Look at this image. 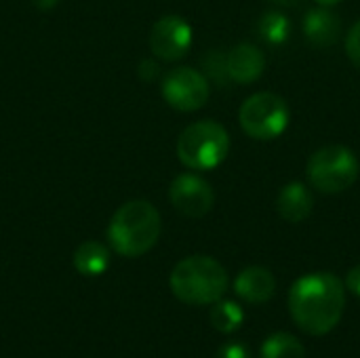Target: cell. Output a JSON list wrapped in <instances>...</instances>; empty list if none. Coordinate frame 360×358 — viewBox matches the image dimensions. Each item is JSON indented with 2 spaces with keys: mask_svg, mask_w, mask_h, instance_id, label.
Here are the masks:
<instances>
[{
  "mask_svg": "<svg viewBox=\"0 0 360 358\" xmlns=\"http://www.w3.org/2000/svg\"><path fill=\"white\" fill-rule=\"evenodd\" d=\"M234 291L238 293V298H243L249 304H264L274 295L276 279L268 268L249 266L236 276Z\"/></svg>",
  "mask_w": 360,
  "mask_h": 358,
  "instance_id": "cell-11",
  "label": "cell"
},
{
  "mask_svg": "<svg viewBox=\"0 0 360 358\" xmlns=\"http://www.w3.org/2000/svg\"><path fill=\"white\" fill-rule=\"evenodd\" d=\"M110 266V251L97 241H86L74 251V268L82 276H99Z\"/></svg>",
  "mask_w": 360,
  "mask_h": 358,
  "instance_id": "cell-14",
  "label": "cell"
},
{
  "mask_svg": "<svg viewBox=\"0 0 360 358\" xmlns=\"http://www.w3.org/2000/svg\"><path fill=\"white\" fill-rule=\"evenodd\" d=\"M346 287L360 298V264L359 266H354L350 272H348V276H346Z\"/></svg>",
  "mask_w": 360,
  "mask_h": 358,
  "instance_id": "cell-20",
  "label": "cell"
},
{
  "mask_svg": "<svg viewBox=\"0 0 360 358\" xmlns=\"http://www.w3.org/2000/svg\"><path fill=\"white\" fill-rule=\"evenodd\" d=\"M340 32H342V21L327 6L310 11L304 19V34H306L308 42L314 46H329V44L338 42Z\"/></svg>",
  "mask_w": 360,
  "mask_h": 358,
  "instance_id": "cell-13",
  "label": "cell"
},
{
  "mask_svg": "<svg viewBox=\"0 0 360 358\" xmlns=\"http://www.w3.org/2000/svg\"><path fill=\"white\" fill-rule=\"evenodd\" d=\"M316 2H319L321 6H327V8H331V6H335L340 0H316Z\"/></svg>",
  "mask_w": 360,
  "mask_h": 358,
  "instance_id": "cell-24",
  "label": "cell"
},
{
  "mask_svg": "<svg viewBox=\"0 0 360 358\" xmlns=\"http://www.w3.org/2000/svg\"><path fill=\"white\" fill-rule=\"evenodd\" d=\"M230 152V135L215 120H198L186 127L177 139V158L192 171L219 167Z\"/></svg>",
  "mask_w": 360,
  "mask_h": 358,
  "instance_id": "cell-4",
  "label": "cell"
},
{
  "mask_svg": "<svg viewBox=\"0 0 360 358\" xmlns=\"http://www.w3.org/2000/svg\"><path fill=\"white\" fill-rule=\"evenodd\" d=\"M264 68H266L264 53L255 44H249V42L236 44L226 57L228 78H232L234 82H240V84L255 82L264 74Z\"/></svg>",
  "mask_w": 360,
  "mask_h": 358,
  "instance_id": "cell-10",
  "label": "cell"
},
{
  "mask_svg": "<svg viewBox=\"0 0 360 358\" xmlns=\"http://www.w3.org/2000/svg\"><path fill=\"white\" fill-rule=\"evenodd\" d=\"M312 209H314V196L308 190V186H304L302 181H291L278 192L276 211L285 222L300 224L312 215Z\"/></svg>",
  "mask_w": 360,
  "mask_h": 358,
  "instance_id": "cell-12",
  "label": "cell"
},
{
  "mask_svg": "<svg viewBox=\"0 0 360 358\" xmlns=\"http://www.w3.org/2000/svg\"><path fill=\"white\" fill-rule=\"evenodd\" d=\"M169 285L179 302L190 306H209L224 298L228 289V272L209 255H192L173 268Z\"/></svg>",
  "mask_w": 360,
  "mask_h": 358,
  "instance_id": "cell-3",
  "label": "cell"
},
{
  "mask_svg": "<svg viewBox=\"0 0 360 358\" xmlns=\"http://www.w3.org/2000/svg\"><path fill=\"white\" fill-rule=\"evenodd\" d=\"M169 198L173 207L190 219L205 217L215 203V194L209 181H205L194 173L177 175L169 188Z\"/></svg>",
  "mask_w": 360,
  "mask_h": 358,
  "instance_id": "cell-8",
  "label": "cell"
},
{
  "mask_svg": "<svg viewBox=\"0 0 360 358\" xmlns=\"http://www.w3.org/2000/svg\"><path fill=\"white\" fill-rule=\"evenodd\" d=\"M192 46V27L179 15H167L152 25L150 49L158 59L177 61Z\"/></svg>",
  "mask_w": 360,
  "mask_h": 358,
  "instance_id": "cell-9",
  "label": "cell"
},
{
  "mask_svg": "<svg viewBox=\"0 0 360 358\" xmlns=\"http://www.w3.org/2000/svg\"><path fill=\"white\" fill-rule=\"evenodd\" d=\"M36 8H40V11H49V8H53L59 0H30Z\"/></svg>",
  "mask_w": 360,
  "mask_h": 358,
  "instance_id": "cell-22",
  "label": "cell"
},
{
  "mask_svg": "<svg viewBox=\"0 0 360 358\" xmlns=\"http://www.w3.org/2000/svg\"><path fill=\"white\" fill-rule=\"evenodd\" d=\"M272 2H276V4H281V6H297V4H302L304 0H272Z\"/></svg>",
  "mask_w": 360,
  "mask_h": 358,
  "instance_id": "cell-23",
  "label": "cell"
},
{
  "mask_svg": "<svg viewBox=\"0 0 360 358\" xmlns=\"http://www.w3.org/2000/svg\"><path fill=\"white\" fill-rule=\"evenodd\" d=\"M289 106L287 101L276 93H255L240 106L238 120L243 131L257 139V141H270L285 133L289 124Z\"/></svg>",
  "mask_w": 360,
  "mask_h": 358,
  "instance_id": "cell-6",
  "label": "cell"
},
{
  "mask_svg": "<svg viewBox=\"0 0 360 358\" xmlns=\"http://www.w3.org/2000/svg\"><path fill=\"white\" fill-rule=\"evenodd\" d=\"M346 310V287L331 272H314L297 279L289 291L293 323L308 335L333 331Z\"/></svg>",
  "mask_w": 360,
  "mask_h": 358,
  "instance_id": "cell-1",
  "label": "cell"
},
{
  "mask_svg": "<svg viewBox=\"0 0 360 358\" xmlns=\"http://www.w3.org/2000/svg\"><path fill=\"white\" fill-rule=\"evenodd\" d=\"M262 358H306V350L295 335L274 333L264 342Z\"/></svg>",
  "mask_w": 360,
  "mask_h": 358,
  "instance_id": "cell-15",
  "label": "cell"
},
{
  "mask_svg": "<svg viewBox=\"0 0 360 358\" xmlns=\"http://www.w3.org/2000/svg\"><path fill=\"white\" fill-rule=\"evenodd\" d=\"M306 175L312 188L323 194H340L354 186L360 175L356 154L346 146H325L316 150L308 165Z\"/></svg>",
  "mask_w": 360,
  "mask_h": 358,
  "instance_id": "cell-5",
  "label": "cell"
},
{
  "mask_svg": "<svg viewBox=\"0 0 360 358\" xmlns=\"http://www.w3.org/2000/svg\"><path fill=\"white\" fill-rule=\"evenodd\" d=\"M217 358H251V354L245 344L232 342V344L221 346V350L217 352Z\"/></svg>",
  "mask_w": 360,
  "mask_h": 358,
  "instance_id": "cell-19",
  "label": "cell"
},
{
  "mask_svg": "<svg viewBox=\"0 0 360 358\" xmlns=\"http://www.w3.org/2000/svg\"><path fill=\"white\" fill-rule=\"evenodd\" d=\"M346 51H348V57L360 68V21H356V23L350 27V32H348Z\"/></svg>",
  "mask_w": 360,
  "mask_h": 358,
  "instance_id": "cell-18",
  "label": "cell"
},
{
  "mask_svg": "<svg viewBox=\"0 0 360 358\" xmlns=\"http://www.w3.org/2000/svg\"><path fill=\"white\" fill-rule=\"evenodd\" d=\"M156 74H158V65H156L154 61H150V59H146V61L141 63V70H139V76H141L143 80H154V78H156Z\"/></svg>",
  "mask_w": 360,
  "mask_h": 358,
  "instance_id": "cell-21",
  "label": "cell"
},
{
  "mask_svg": "<svg viewBox=\"0 0 360 358\" xmlns=\"http://www.w3.org/2000/svg\"><path fill=\"white\" fill-rule=\"evenodd\" d=\"M245 321L243 308L236 302H215L213 310H211V325L221 331V333H232L236 331Z\"/></svg>",
  "mask_w": 360,
  "mask_h": 358,
  "instance_id": "cell-17",
  "label": "cell"
},
{
  "mask_svg": "<svg viewBox=\"0 0 360 358\" xmlns=\"http://www.w3.org/2000/svg\"><path fill=\"white\" fill-rule=\"evenodd\" d=\"M209 93V80L194 68H175L162 78V97L179 112L200 110L207 103Z\"/></svg>",
  "mask_w": 360,
  "mask_h": 358,
  "instance_id": "cell-7",
  "label": "cell"
},
{
  "mask_svg": "<svg viewBox=\"0 0 360 358\" xmlns=\"http://www.w3.org/2000/svg\"><path fill=\"white\" fill-rule=\"evenodd\" d=\"M160 230V213L152 203L129 200L112 215L108 238L116 253L124 257H139L158 243Z\"/></svg>",
  "mask_w": 360,
  "mask_h": 358,
  "instance_id": "cell-2",
  "label": "cell"
},
{
  "mask_svg": "<svg viewBox=\"0 0 360 358\" xmlns=\"http://www.w3.org/2000/svg\"><path fill=\"white\" fill-rule=\"evenodd\" d=\"M257 34L268 44H274V46L285 44L289 40V34H291V21L283 13H276V11L266 13L257 23Z\"/></svg>",
  "mask_w": 360,
  "mask_h": 358,
  "instance_id": "cell-16",
  "label": "cell"
}]
</instances>
